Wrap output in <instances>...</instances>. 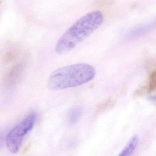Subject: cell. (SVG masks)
<instances>
[{"label":"cell","mask_w":156,"mask_h":156,"mask_svg":"<svg viewBox=\"0 0 156 156\" xmlns=\"http://www.w3.org/2000/svg\"><path fill=\"white\" fill-rule=\"evenodd\" d=\"M104 21V14L99 10L81 17L61 36L55 47L56 52L64 54L72 51L97 30Z\"/></svg>","instance_id":"1"},{"label":"cell","mask_w":156,"mask_h":156,"mask_svg":"<svg viewBox=\"0 0 156 156\" xmlns=\"http://www.w3.org/2000/svg\"><path fill=\"white\" fill-rule=\"evenodd\" d=\"M95 74L94 68L90 65H71L54 71L48 79L47 86L51 90L75 87L91 81Z\"/></svg>","instance_id":"2"},{"label":"cell","mask_w":156,"mask_h":156,"mask_svg":"<svg viewBox=\"0 0 156 156\" xmlns=\"http://www.w3.org/2000/svg\"><path fill=\"white\" fill-rule=\"evenodd\" d=\"M36 115L31 112L18 123L6 137V142L9 150L13 153L18 152L24 136L30 131L35 124Z\"/></svg>","instance_id":"3"},{"label":"cell","mask_w":156,"mask_h":156,"mask_svg":"<svg viewBox=\"0 0 156 156\" xmlns=\"http://www.w3.org/2000/svg\"><path fill=\"white\" fill-rule=\"evenodd\" d=\"M139 138L137 135H134L131 137L126 146L122 150L119 154V156H126L131 155L138 145Z\"/></svg>","instance_id":"4"},{"label":"cell","mask_w":156,"mask_h":156,"mask_svg":"<svg viewBox=\"0 0 156 156\" xmlns=\"http://www.w3.org/2000/svg\"><path fill=\"white\" fill-rule=\"evenodd\" d=\"M83 113L82 108L79 106L71 108L68 113V122L70 126L75 125L80 119Z\"/></svg>","instance_id":"5"},{"label":"cell","mask_w":156,"mask_h":156,"mask_svg":"<svg viewBox=\"0 0 156 156\" xmlns=\"http://www.w3.org/2000/svg\"><path fill=\"white\" fill-rule=\"evenodd\" d=\"M156 72L153 70L150 74L148 84L147 87V91L148 94H151L155 92L156 87Z\"/></svg>","instance_id":"6"},{"label":"cell","mask_w":156,"mask_h":156,"mask_svg":"<svg viewBox=\"0 0 156 156\" xmlns=\"http://www.w3.org/2000/svg\"><path fill=\"white\" fill-rule=\"evenodd\" d=\"M114 105V100L112 98H110L99 106L96 111V115H98L102 111H105V109L109 108Z\"/></svg>","instance_id":"7"},{"label":"cell","mask_w":156,"mask_h":156,"mask_svg":"<svg viewBox=\"0 0 156 156\" xmlns=\"http://www.w3.org/2000/svg\"><path fill=\"white\" fill-rule=\"evenodd\" d=\"M3 144H4V137L2 133L0 132V149H1L3 147Z\"/></svg>","instance_id":"8"},{"label":"cell","mask_w":156,"mask_h":156,"mask_svg":"<svg viewBox=\"0 0 156 156\" xmlns=\"http://www.w3.org/2000/svg\"><path fill=\"white\" fill-rule=\"evenodd\" d=\"M31 144L30 143V144H28V145H27V146H26V147L24 148V149L23 150V153H25V152H27V151L28 150L30 149V147Z\"/></svg>","instance_id":"9"},{"label":"cell","mask_w":156,"mask_h":156,"mask_svg":"<svg viewBox=\"0 0 156 156\" xmlns=\"http://www.w3.org/2000/svg\"><path fill=\"white\" fill-rule=\"evenodd\" d=\"M1 2L2 0H0V5H1Z\"/></svg>","instance_id":"10"}]
</instances>
